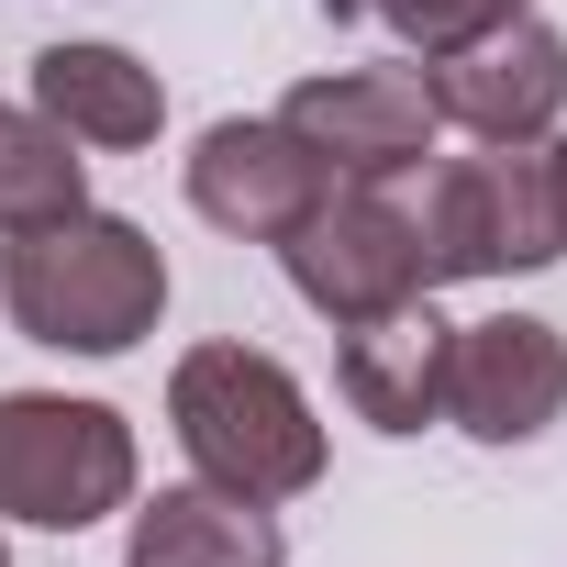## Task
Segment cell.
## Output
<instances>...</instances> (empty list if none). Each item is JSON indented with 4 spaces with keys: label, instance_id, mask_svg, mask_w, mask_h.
<instances>
[{
    "label": "cell",
    "instance_id": "1",
    "mask_svg": "<svg viewBox=\"0 0 567 567\" xmlns=\"http://www.w3.org/2000/svg\"><path fill=\"white\" fill-rule=\"evenodd\" d=\"M0 312L56 357H134L167 312V256L123 212H56L0 245Z\"/></svg>",
    "mask_w": 567,
    "mask_h": 567
},
{
    "label": "cell",
    "instance_id": "2",
    "mask_svg": "<svg viewBox=\"0 0 567 567\" xmlns=\"http://www.w3.org/2000/svg\"><path fill=\"white\" fill-rule=\"evenodd\" d=\"M167 434L189 445V467L212 489L245 501H301L323 489V423L312 390L278 368L267 346H189L167 368Z\"/></svg>",
    "mask_w": 567,
    "mask_h": 567
},
{
    "label": "cell",
    "instance_id": "3",
    "mask_svg": "<svg viewBox=\"0 0 567 567\" xmlns=\"http://www.w3.org/2000/svg\"><path fill=\"white\" fill-rule=\"evenodd\" d=\"M101 512H134V423L68 390H0V523L90 534Z\"/></svg>",
    "mask_w": 567,
    "mask_h": 567
},
{
    "label": "cell",
    "instance_id": "4",
    "mask_svg": "<svg viewBox=\"0 0 567 567\" xmlns=\"http://www.w3.org/2000/svg\"><path fill=\"white\" fill-rule=\"evenodd\" d=\"M423 290L434 278H512V267H556V212H545V156L534 145H478V156H445L423 178Z\"/></svg>",
    "mask_w": 567,
    "mask_h": 567
},
{
    "label": "cell",
    "instance_id": "5",
    "mask_svg": "<svg viewBox=\"0 0 567 567\" xmlns=\"http://www.w3.org/2000/svg\"><path fill=\"white\" fill-rule=\"evenodd\" d=\"M278 267H290V290L323 323H368V312H390V301L423 290V234H412V212L379 178H346V189L312 200V223L290 245H278Z\"/></svg>",
    "mask_w": 567,
    "mask_h": 567
},
{
    "label": "cell",
    "instance_id": "6",
    "mask_svg": "<svg viewBox=\"0 0 567 567\" xmlns=\"http://www.w3.org/2000/svg\"><path fill=\"white\" fill-rule=\"evenodd\" d=\"M278 123H290L334 178H379V189L401 167H423L434 134H445L423 68H323V79H301L290 101H278Z\"/></svg>",
    "mask_w": 567,
    "mask_h": 567
},
{
    "label": "cell",
    "instance_id": "7",
    "mask_svg": "<svg viewBox=\"0 0 567 567\" xmlns=\"http://www.w3.org/2000/svg\"><path fill=\"white\" fill-rule=\"evenodd\" d=\"M323 189H334V167L278 123V112L267 123H212L189 145V212L212 234H234V245H290Z\"/></svg>",
    "mask_w": 567,
    "mask_h": 567
},
{
    "label": "cell",
    "instance_id": "8",
    "mask_svg": "<svg viewBox=\"0 0 567 567\" xmlns=\"http://www.w3.org/2000/svg\"><path fill=\"white\" fill-rule=\"evenodd\" d=\"M567 412V334L534 323V312H489V323H456L445 346V423L478 434V445H534L556 434Z\"/></svg>",
    "mask_w": 567,
    "mask_h": 567
},
{
    "label": "cell",
    "instance_id": "9",
    "mask_svg": "<svg viewBox=\"0 0 567 567\" xmlns=\"http://www.w3.org/2000/svg\"><path fill=\"white\" fill-rule=\"evenodd\" d=\"M423 90H434V112H445L456 134H478V145H545L556 112H567V34L523 12V23L456 45V56H423Z\"/></svg>",
    "mask_w": 567,
    "mask_h": 567
},
{
    "label": "cell",
    "instance_id": "10",
    "mask_svg": "<svg viewBox=\"0 0 567 567\" xmlns=\"http://www.w3.org/2000/svg\"><path fill=\"white\" fill-rule=\"evenodd\" d=\"M445 346H456V323H434V301L412 290V301L346 323L334 390L357 401V423H379V434H423V423H445Z\"/></svg>",
    "mask_w": 567,
    "mask_h": 567
},
{
    "label": "cell",
    "instance_id": "11",
    "mask_svg": "<svg viewBox=\"0 0 567 567\" xmlns=\"http://www.w3.org/2000/svg\"><path fill=\"white\" fill-rule=\"evenodd\" d=\"M123 567H290V534H278V512H267V501L189 478V489L134 501Z\"/></svg>",
    "mask_w": 567,
    "mask_h": 567
},
{
    "label": "cell",
    "instance_id": "12",
    "mask_svg": "<svg viewBox=\"0 0 567 567\" xmlns=\"http://www.w3.org/2000/svg\"><path fill=\"white\" fill-rule=\"evenodd\" d=\"M34 112H45L68 145L123 156V145H156L167 90H156V68L123 56V45H45V56H34Z\"/></svg>",
    "mask_w": 567,
    "mask_h": 567
},
{
    "label": "cell",
    "instance_id": "13",
    "mask_svg": "<svg viewBox=\"0 0 567 567\" xmlns=\"http://www.w3.org/2000/svg\"><path fill=\"white\" fill-rule=\"evenodd\" d=\"M90 200V156L45 123V112H0V234L23 223H56Z\"/></svg>",
    "mask_w": 567,
    "mask_h": 567
},
{
    "label": "cell",
    "instance_id": "14",
    "mask_svg": "<svg viewBox=\"0 0 567 567\" xmlns=\"http://www.w3.org/2000/svg\"><path fill=\"white\" fill-rule=\"evenodd\" d=\"M334 23H357V12H379L412 56H456V45H478V34H501V23H523L534 0H323Z\"/></svg>",
    "mask_w": 567,
    "mask_h": 567
},
{
    "label": "cell",
    "instance_id": "15",
    "mask_svg": "<svg viewBox=\"0 0 567 567\" xmlns=\"http://www.w3.org/2000/svg\"><path fill=\"white\" fill-rule=\"evenodd\" d=\"M534 156H545V212H556V245H567V134H556V145H534Z\"/></svg>",
    "mask_w": 567,
    "mask_h": 567
},
{
    "label": "cell",
    "instance_id": "16",
    "mask_svg": "<svg viewBox=\"0 0 567 567\" xmlns=\"http://www.w3.org/2000/svg\"><path fill=\"white\" fill-rule=\"evenodd\" d=\"M0 567H12V556H0Z\"/></svg>",
    "mask_w": 567,
    "mask_h": 567
}]
</instances>
